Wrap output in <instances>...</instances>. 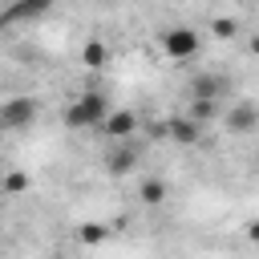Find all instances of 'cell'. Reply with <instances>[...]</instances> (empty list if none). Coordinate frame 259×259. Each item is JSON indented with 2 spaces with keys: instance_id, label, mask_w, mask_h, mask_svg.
<instances>
[{
  "instance_id": "cell-12",
  "label": "cell",
  "mask_w": 259,
  "mask_h": 259,
  "mask_svg": "<svg viewBox=\"0 0 259 259\" xmlns=\"http://www.w3.org/2000/svg\"><path fill=\"white\" fill-rule=\"evenodd\" d=\"M24 186H28V174H20V170H16V174H8V178H4V194H20V190H24Z\"/></svg>"
},
{
  "instance_id": "cell-4",
  "label": "cell",
  "mask_w": 259,
  "mask_h": 259,
  "mask_svg": "<svg viewBox=\"0 0 259 259\" xmlns=\"http://www.w3.org/2000/svg\"><path fill=\"white\" fill-rule=\"evenodd\" d=\"M223 121H227V130L239 134V138H243V134H255V130H259V105H255V101H235Z\"/></svg>"
},
{
  "instance_id": "cell-15",
  "label": "cell",
  "mask_w": 259,
  "mask_h": 259,
  "mask_svg": "<svg viewBox=\"0 0 259 259\" xmlns=\"http://www.w3.org/2000/svg\"><path fill=\"white\" fill-rule=\"evenodd\" d=\"M247 235H251V239L259 243V223H251V231H247Z\"/></svg>"
},
{
  "instance_id": "cell-14",
  "label": "cell",
  "mask_w": 259,
  "mask_h": 259,
  "mask_svg": "<svg viewBox=\"0 0 259 259\" xmlns=\"http://www.w3.org/2000/svg\"><path fill=\"white\" fill-rule=\"evenodd\" d=\"M101 235H105L101 227H85V231H81V239H85V243H93V239H101Z\"/></svg>"
},
{
  "instance_id": "cell-10",
  "label": "cell",
  "mask_w": 259,
  "mask_h": 259,
  "mask_svg": "<svg viewBox=\"0 0 259 259\" xmlns=\"http://www.w3.org/2000/svg\"><path fill=\"white\" fill-rule=\"evenodd\" d=\"M138 194H142V202H146V206H158V202L166 198V182H162V178H146Z\"/></svg>"
},
{
  "instance_id": "cell-8",
  "label": "cell",
  "mask_w": 259,
  "mask_h": 259,
  "mask_svg": "<svg viewBox=\"0 0 259 259\" xmlns=\"http://www.w3.org/2000/svg\"><path fill=\"white\" fill-rule=\"evenodd\" d=\"M198 125H202V121H194V117H178V121L166 125V134H170L174 142H186V146H190V142H198Z\"/></svg>"
},
{
  "instance_id": "cell-7",
  "label": "cell",
  "mask_w": 259,
  "mask_h": 259,
  "mask_svg": "<svg viewBox=\"0 0 259 259\" xmlns=\"http://www.w3.org/2000/svg\"><path fill=\"white\" fill-rule=\"evenodd\" d=\"M134 130H138V113L134 109H109V117L101 121V134H109L113 142L117 138H130Z\"/></svg>"
},
{
  "instance_id": "cell-1",
  "label": "cell",
  "mask_w": 259,
  "mask_h": 259,
  "mask_svg": "<svg viewBox=\"0 0 259 259\" xmlns=\"http://www.w3.org/2000/svg\"><path fill=\"white\" fill-rule=\"evenodd\" d=\"M109 117V97L105 93H81L65 105L61 121L69 130H101V121Z\"/></svg>"
},
{
  "instance_id": "cell-6",
  "label": "cell",
  "mask_w": 259,
  "mask_h": 259,
  "mask_svg": "<svg viewBox=\"0 0 259 259\" xmlns=\"http://www.w3.org/2000/svg\"><path fill=\"white\" fill-rule=\"evenodd\" d=\"M227 77H219V73H198L194 81H190V97H210V101H223L227 97Z\"/></svg>"
},
{
  "instance_id": "cell-5",
  "label": "cell",
  "mask_w": 259,
  "mask_h": 259,
  "mask_svg": "<svg viewBox=\"0 0 259 259\" xmlns=\"http://www.w3.org/2000/svg\"><path fill=\"white\" fill-rule=\"evenodd\" d=\"M134 166H138V146H130V138H117V146L105 154V170L113 178H125Z\"/></svg>"
},
{
  "instance_id": "cell-16",
  "label": "cell",
  "mask_w": 259,
  "mask_h": 259,
  "mask_svg": "<svg viewBox=\"0 0 259 259\" xmlns=\"http://www.w3.org/2000/svg\"><path fill=\"white\" fill-rule=\"evenodd\" d=\"M251 49H255V53H259V36H255V40H251Z\"/></svg>"
},
{
  "instance_id": "cell-2",
  "label": "cell",
  "mask_w": 259,
  "mask_h": 259,
  "mask_svg": "<svg viewBox=\"0 0 259 259\" xmlns=\"http://www.w3.org/2000/svg\"><path fill=\"white\" fill-rule=\"evenodd\" d=\"M158 45H162V53L170 61H194L198 49H202V36L194 28H186V24H174V28H162L158 32Z\"/></svg>"
},
{
  "instance_id": "cell-13",
  "label": "cell",
  "mask_w": 259,
  "mask_h": 259,
  "mask_svg": "<svg viewBox=\"0 0 259 259\" xmlns=\"http://www.w3.org/2000/svg\"><path fill=\"white\" fill-rule=\"evenodd\" d=\"M214 36L231 40V36H235V20H214Z\"/></svg>"
},
{
  "instance_id": "cell-9",
  "label": "cell",
  "mask_w": 259,
  "mask_h": 259,
  "mask_svg": "<svg viewBox=\"0 0 259 259\" xmlns=\"http://www.w3.org/2000/svg\"><path fill=\"white\" fill-rule=\"evenodd\" d=\"M81 61H85L89 69H101V65L109 61V49H105V45L93 36V40H85V49H81Z\"/></svg>"
},
{
  "instance_id": "cell-3",
  "label": "cell",
  "mask_w": 259,
  "mask_h": 259,
  "mask_svg": "<svg viewBox=\"0 0 259 259\" xmlns=\"http://www.w3.org/2000/svg\"><path fill=\"white\" fill-rule=\"evenodd\" d=\"M36 113H40L36 97H8V101L0 105V125H4V130H28V125L36 121Z\"/></svg>"
},
{
  "instance_id": "cell-11",
  "label": "cell",
  "mask_w": 259,
  "mask_h": 259,
  "mask_svg": "<svg viewBox=\"0 0 259 259\" xmlns=\"http://www.w3.org/2000/svg\"><path fill=\"white\" fill-rule=\"evenodd\" d=\"M53 0H20L16 8H12V16H32V12H40V8H49Z\"/></svg>"
}]
</instances>
